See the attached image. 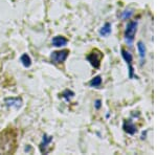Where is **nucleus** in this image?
Returning a JSON list of instances; mask_svg holds the SVG:
<instances>
[{
    "label": "nucleus",
    "instance_id": "obj_1",
    "mask_svg": "<svg viewBox=\"0 0 157 155\" xmlns=\"http://www.w3.org/2000/svg\"><path fill=\"white\" fill-rule=\"evenodd\" d=\"M137 21H130L126 26V30H125V41L126 43L131 46L132 43L134 41V37H135L136 30H137Z\"/></svg>",
    "mask_w": 157,
    "mask_h": 155
},
{
    "label": "nucleus",
    "instance_id": "obj_2",
    "mask_svg": "<svg viewBox=\"0 0 157 155\" xmlns=\"http://www.w3.org/2000/svg\"><path fill=\"white\" fill-rule=\"evenodd\" d=\"M68 55H69V50H59V52H54L50 56V59L56 64H59V63H63L65 60L67 59Z\"/></svg>",
    "mask_w": 157,
    "mask_h": 155
},
{
    "label": "nucleus",
    "instance_id": "obj_3",
    "mask_svg": "<svg viewBox=\"0 0 157 155\" xmlns=\"http://www.w3.org/2000/svg\"><path fill=\"white\" fill-rule=\"evenodd\" d=\"M121 56H123L124 60L126 61V63H127V65L129 67V78L133 79L135 76H134V68L132 66V60H133L132 55H131L129 52H127V50L121 49Z\"/></svg>",
    "mask_w": 157,
    "mask_h": 155
},
{
    "label": "nucleus",
    "instance_id": "obj_4",
    "mask_svg": "<svg viewBox=\"0 0 157 155\" xmlns=\"http://www.w3.org/2000/svg\"><path fill=\"white\" fill-rule=\"evenodd\" d=\"M101 59H102V54L98 50H94L91 54L87 56V60L90 62V64L94 68H98L101 64Z\"/></svg>",
    "mask_w": 157,
    "mask_h": 155
},
{
    "label": "nucleus",
    "instance_id": "obj_5",
    "mask_svg": "<svg viewBox=\"0 0 157 155\" xmlns=\"http://www.w3.org/2000/svg\"><path fill=\"white\" fill-rule=\"evenodd\" d=\"M123 128H124V130H125V132H127V133L130 134V135H133V134H135V132L137 131V129H136V126L134 125L133 122L131 121V119H128V121L124 122Z\"/></svg>",
    "mask_w": 157,
    "mask_h": 155
},
{
    "label": "nucleus",
    "instance_id": "obj_6",
    "mask_svg": "<svg viewBox=\"0 0 157 155\" xmlns=\"http://www.w3.org/2000/svg\"><path fill=\"white\" fill-rule=\"evenodd\" d=\"M52 141V136H48L46 135V134H44V136H43V139H42V143L40 144V151L42 152V153H47L48 152V145Z\"/></svg>",
    "mask_w": 157,
    "mask_h": 155
},
{
    "label": "nucleus",
    "instance_id": "obj_7",
    "mask_svg": "<svg viewBox=\"0 0 157 155\" xmlns=\"http://www.w3.org/2000/svg\"><path fill=\"white\" fill-rule=\"evenodd\" d=\"M52 45L56 47H61V46H65L67 44L68 40L63 36H57L55 38H52Z\"/></svg>",
    "mask_w": 157,
    "mask_h": 155
},
{
    "label": "nucleus",
    "instance_id": "obj_8",
    "mask_svg": "<svg viewBox=\"0 0 157 155\" xmlns=\"http://www.w3.org/2000/svg\"><path fill=\"white\" fill-rule=\"evenodd\" d=\"M21 99H18V98H9V99H6V106L9 107H16V108H19L21 106Z\"/></svg>",
    "mask_w": 157,
    "mask_h": 155
},
{
    "label": "nucleus",
    "instance_id": "obj_9",
    "mask_svg": "<svg viewBox=\"0 0 157 155\" xmlns=\"http://www.w3.org/2000/svg\"><path fill=\"white\" fill-rule=\"evenodd\" d=\"M137 48H138V52H139V57H140V61H141V63L140 64L143 65L144 64V60H145V58H146V46H145V44H144L141 41H139L137 43Z\"/></svg>",
    "mask_w": 157,
    "mask_h": 155
},
{
    "label": "nucleus",
    "instance_id": "obj_10",
    "mask_svg": "<svg viewBox=\"0 0 157 155\" xmlns=\"http://www.w3.org/2000/svg\"><path fill=\"white\" fill-rule=\"evenodd\" d=\"M110 33H111V24L107 22V23H105V25L100 29V35L105 37V36H108Z\"/></svg>",
    "mask_w": 157,
    "mask_h": 155
},
{
    "label": "nucleus",
    "instance_id": "obj_11",
    "mask_svg": "<svg viewBox=\"0 0 157 155\" xmlns=\"http://www.w3.org/2000/svg\"><path fill=\"white\" fill-rule=\"evenodd\" d=\"M20 61H21V63L23 64L24 67H29V66L32 65V60H30L29 56L27 54L22 55L21 58H20Z\"/></svg>",
    "mask_w": 157,
    "mask_h": 155
},
{
    "label": "nucleus",
    "instance_id": "obj_12",
    "mask_svg": "<svg viewBox=\"0 0 157 155\" xmlns=\"http://www.w3.org/2000/svg\"><path fill=\"white\" fill-rule=\"evenodd\" d=\"M101 84H102V77L101 76H97L90 81L89 85L91 87H100Z\"/></svg>",
    "mask_w": 157,
    "mask_h": 155
},
{
    "label": "nucleus",
    "instance_id": "obj_13",
    "mask_svg": "<svg viewBox=\"0 0 157 155\" xmlns=\"http://www.w3.org/2000/svg\"><path fill=\"white\" fill-rule=\"evenodd\" d=\"M73 95H75V93H73L71 90H68V89H66V90L64 91V92L62 93V96H63V98H64L67 102H69L70 100H71V99L73 98Z\"/></svg>",
    "mask_w": 157,
    "mask_h": 155
},
{
    "label": "nucleus",
    "instance_id": "obj_14",
    "mask_svg": "<svg viewBox=\"0 0 157 155\" xmlns=\"http://www.w3.org/2000/svg\"><path fill=\"white\" fill-rule=\"evenodd\" d=\"M133 14H134V12L132 11V10H127V11L123 12V14H121V17L123 20H127V19H130Z\"/></svg>",
    "mask_w": 157,
    "mask_h": 155
},
{
    "label": "nucleus",
    "instance_id": "obj_15",
    "mask_svg": "<svg viewBox=\"0 0 157 155\" xmlns=\"http://www.w3.org/2000/svg\"><path fill=\"white\" fill-rule=\"evenodd\" d=\"M101 103H102V102H101L100 100H97V101H95V108H97V109H100L101 108Z\"/></svg>",
    "mask_w": 157,
    "mask_h": 155
}]
</instances>
